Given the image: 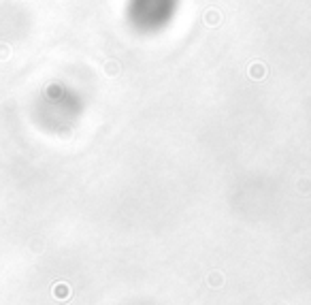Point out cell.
Here are the masks:
<instances>
[{"label":"cell","instance_id":"6da1fadb","mask_svg":"<svg viewBox=\"0 0 311 305\" xmlns=\"http://www.w3.org/2000/svg\"><path fill=\"white\" fill-rule=\"evenodd\" d=\"M179 3L181 0H126V21L139 35H158L175 21Z\"/></svg>","mask_w":311,"mask_h":305}]
</instances>
